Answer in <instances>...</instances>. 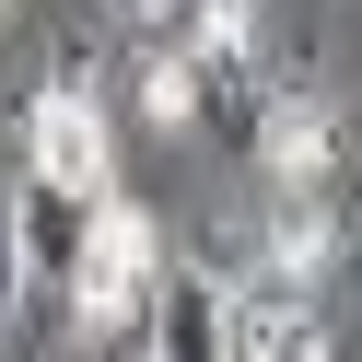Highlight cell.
Returning a JSON list of instances; mask_svg holds the SVG:
<instances>
[{
  "instance_id": "52a82bcc",
  "label": "cell",
  "mask_w": 362,
  "mask_h": 362,
  "mask_svg": "<svg viewBox=\"0 0 362 362\" xmlns=\"http://www.w3.org/2000/svg\"><path fill=\"white\" fill-rule=\"evenodd\" d=\"M0 12H12V0H0Z\"/></svg>"
},
{
  "instance_id": "8992f818",
  "label": "cell",
  "mask_w": 362,
  "mask_h": 362,
  "mask_svg": "<svg viewBox=\"0 0 362 362\" xmlns=\"http://www.w3.org/2000/svg\"><path fill=\"white\" fill-rule=\"evenodd\" d=\"M24 292V234H12V211H0V304Z\"/></svg>"
},
{
  "instance_id": "6da1fadb",
  "label": "cell",
  "mask_w": 362,
  "mask_h": 362,
  "mask_svg": "<svg viewBox=\"0 0 362 362\" xmlns=\"http://www.w3.org/2000/svg\"><path fill=\"white\" fill-rule=\"evenodd\" d=\"M59 281H71V315L82 327H141L152 315V292H164V269H152V222L129 211V199H94V211H82V234H71V269H59Z\"/></svg>"
},
{
  "instance_id": "3957f363",
  "label": "cell",
  "mask_w": 362,
  "mask_h": 362,
  "mask_svg": "<svg viewBox=\"0 0 362 362\" xmlns=\"http://www.w3.org/2000/svg\"><path fill=\"white\" fill-rule=\"evenodd\" d=\"M257 164H269L281 199H339V117H327V94L281 82L257 105Z\"/></svg>"
},
{
  "instance_id": "277c9868",
  "label": "cell",
  "mask_w": 362,
  "mask_h": 362,
  "mask_svg": "<svg viewBox=\"0 0 362 362\" xmlns=\"http://www.w3.org/2000/svg\"><path fill=\"white\" fill-rule=\"evenodd\" d=\"M152 362H234V304H222L199 269L152 292Z\"/></svg>"
},
{
  "instance_id": "5b68a950",
  "label": "cell",
  "mask_w": 362,
  "mask_h": 362,
  "mask_svg": "<svg viewBox=\"0 0 362 362\" xmlns=\"http://www.w3.org/2000/svg\"><path fill=\"white\" fill-rule=\"evenodd\" d=\"M327 257H339V199H281V187H269V281L315 292Z\"/></svg>"
},
{
  "instance_id": "7a4b0ae2",
  "label": "cell",
  "mask_w": 362,
  "mask_h": 362,
  "mask_svg": "<svg viewBox=\"0 0 362 362\" xmlns=\"http://www.w3.org/2000/svg\"><path fill=\"white\" fill-rule=\"evenodd\" d=\"M24 187L71 199V211L117 199V152H105V105L82 94V71H59L47 94L24 105Z\"/></svg>"
}]
</instances>
